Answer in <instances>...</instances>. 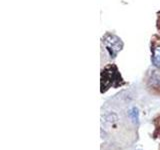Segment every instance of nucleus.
Here are the masks:
<instances>
[{"instance_id":"nucleus-1","label":"nucleus","mask_w":160,"mask_h":150,"mask_svg":"<svg viewBox=\"0 0 160 150\" xmlns=\"http://www.w3.org/2000/svg\"><path fill=\"white\" fill-rule=\"evenodd\" d=\"M153 61L156 65L160 66V48H158L157 50H155L154 56H153Z\"/></svg>"}]
</instances>
